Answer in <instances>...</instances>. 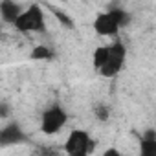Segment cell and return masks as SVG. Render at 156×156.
Listing matches in <instances>:
<instances>
[{
  "mask_svg": "<svg viewBox=\"0 0 156 156\" xmlns=\"http://www.w3.org/2000/svg\"><path fill=\"white\" fill-rule=\"evenodd\" d=\"M130 13L121 8H112L105 13H99L94 20V30L103 37H118L119 30L130 24Z\"/></svg>",
  "mask_w": 156,
  "mask_h": 156,
  "instance_id": "obj_1",
  "label": "cell"
},
{
  "mask_svg": "<svg viewBox=\"0 0 156 156\" xmlns=\"http://www.w3.org/2000/svg\"><path fill=\"white\" fill-rule=\"evenodd\" d=\"M15 30L20 33H44L46 31V17L42 6L30 4L15 20Z\"/></svg>",
  "mask_w": 156,
  "mask_h": 156,
  "instance_id": "obj_2",
  "label": "cell"
},
{
  "mask_svg": "<svg viewBox=\"0 0 156 156\" xmlns=\"http://www.w3.org/2000/svg\"><path fill=\"white\" fill-rule=\"evenodd\" d=\"M92 151H94V140L83 129H73L64 141V152L68 156H90Z\"/></svg>",
  "mask_w": 156,
  "mask_h": 156,
  "instance_id": "obj_3",
  "label": "cell"
},
{
  "mask_svg": "<svg viewBox=\"0 0 156 156\" xmlns=\"http://www.w3.org/2000/svg\"><path fill=\"white\" fill-rule=\"evenodd\" d=\"M107 46H108V55H107V61H105V64L101 66L99 73H101L103 77H116V75L121 72L123 64H125L127 46H125L119 39H116L112 44H107Z\"/></svg>",
  "mask_w": 156,
  "mask_h": 156,
  "instance_id": "obj_4",
  "label": "cell"
},
{
  "mask_svg": "<svg viewBox=\"0 0 156 156\" xmlns=\"http://www.w3.org/2000/svg\"><path fill=\"white\" fill-rule=\"evenodd\" d=\"M68 121V114L66 110L61 107V105H50L42 116H41V130L46 134V136H51V134H57Z\"/></svg>",
  "mask_w": 156,
  "mask_h": 156,
  "instance_id": "obj_5",
  "label": "cell"
},
{
  "mask_svg": "<svg viewBox=\"0 0 156 156\" xmlns=\"http://www.w3.org/2000/svg\"><path fill=\"white\" fill-rule=\"evenodd\" d=\"M26 141H28V136L17 121H9L8 125L0 129V147H13Z\"/></svg>",
  "mask_w": 156,
  "mask_h": 156,
  "instance_id": "obj_6",
  "label": "cell"
},
{
  "mask_svg": "<svg viewBox=\"0 0 156 156\" xmlns=\"http://www.w3.org/2000/svg\"><path fill=\"white\" fill-rule=\"evenodd\" d=\"M22 11H24V8L19 2H13V0H4V2H0V19H2L6 24L13 26Z\"/></svg>",
  "mask_w": 156,
  "mask_h": 156,
  "instance_id": "obj_7",
  "label": "cell"
},
{
  "mask_svg": "<svg viewBox=\"0 0 156 156\" xmlns=\"http://www.w3.org/2000/svg\"><path fill=\"white\" fill-rule=\"evenodd\" d=\"M140 156H156V132L147 129L140 141Z\"/></svg>",
  "mask_w": 156,
  "mask_h": 156,
  "instance_id": "obj_8",
  "label": "cell"
},
{
  "mask_svg": "<svg viewBox=\"0 0 156 156\" xmlns=\"http://www.w3.org/2000/svg\"><path fill=\"white\" fill-rule=\"evenodd\" d=\"M107 55H108V46H99V48L94 50V53H92V64H94V68H96L98 72H99L101 66L105 64Z\"/></svg>",
  "mask_w": 156,
  "mask_h": 156,
  "instance_id": "obj_9",
  "label": "cell"
},
{
  "mask_svg": "<svg viewBox=\"0 0 156 156\" xmlns=\"http://www.w3.org/2000/svg\"><path fill=\"white\" fill-rule=\"evenodd\" d=\"M30 57H31L33 61H48V59H51V57H53V51H51L48 46L39 44V46H35V48L31 50Z\"/></svg>",
  "mask_w": 156,
  "mask_h": 156,
  "instance_id": "obj_10",
  "label": "cell"
},
{
  "mask_svg": "<svg viewBox=\"0 0 156 156\" xmlns=\"http://www.w3.org/2000/svg\"><path fill=\"white\" fill-rule=\"evenodd\" d=\"M50 9H51V13H53V17L59 20V24L62 26V28H73V20H72V17L68 15V13H64L62 9H59V8H55V6H50Z\"/></svg>",
  "mask_w": 156,
  "mask_h": 156,
  "instance_id": "obj_11",
  "label": "cell"
},
{
  "mask_svg": "<svg viewBox=\"0 0 156 156\" xmlns=\"http://www.w3.org/2000/svg\"><path fill=\"white\" fill-rule=\"evenodd\" d=\"M94 116L99 119V121H107L110 118V107L105 105V103H98L94 105Z\"/></svg>",
  "mask_w": 156,
  "mask_h": 156,
  "instance_id": "obj_12",
  "label": "cell"
},
{
  "mask_svg": "<svg viewBox=\"0 0 156 156\" xmlns=\"http://www.w3.org/2000/svg\"><path fill=\"white\" fill-rule=\"evenodd\" d=\"M37 154H39V156H61L59 151L53 149V147H50V145H42V147H39V149H37Z\"/></svg>",
  "mask_w": 156,
  "mask_h": 156,
  "instance_id": "obj_13",
  "label": "cell"
},
{
  "mask_svg": "<svg viewBox=\"0 0 156 156\" xmlns=\"http://www.w3.org/2000/svg\"><path fill=\"white\" fill-rule=\"evenodd\" d=\"M9 116H11V105L8 101H0V118L6 119Z\"/></svg>",
  "mask_w": 156,
  "mask_h": 156,
  "instance_id": "obj_14",
  "label": "cell"
},
{
  "mask_svg": "<svg viewBox=\"0 0 156 156\" xmlns=\"http://www.w3.org/2000/svg\"><path fill=\"white\" fill-rule=\"evenodd\" d=\"M101 156H123L116 147H108V149H105L103 152H101Z\"/></svg>",
  "mask_w": 156,
  "mask_h": 156,
  "instance_id": "obj_15",
  "label": "cell"
}]
</instances>
